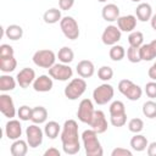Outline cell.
Masks as SVG:
<instances>
[{
	"mask_svg": "<svg viewBox=\"0 0 156 156\" xmlns=\"http://www.w3.org/2000/svg\"><path fill=\"white\" fill-rule=\"evenodd\" d=\"M61 143L62 150L66 155H76L80 150L78 123L74 119L65 121L61 129Z\"/></svg>",
	"mask_w": 156,
	"mask_h": 156,
	"instance_id": "cell-1",
	"label": "cell"
},
{
	"mask_svg": "<svg viewBox=\"0 0 156 156\" xmlns=\"http://www.w3.org/2000/svg\"><path fill=\"white\" fill-rule=\"evenodd\" d=\"M82 143L87 156H102L104 150L100 144V140L98 139V133L91 128L85 129L82 133Z\"/></svg>",
	"mask_w": 156,
	"mask_h": 156,
	"instance_id": "cell-2",
	"label": "cell"
},
{
	"mask_svg": "<svg viewBox=\"0 0 156 156\" xmlns=\"http://www.w3.org/2000/svg\"><path fill=\"white\" fill-rule=\"evenodd\" d=\"M87 90V82L84 78H73L71 82L65 87L63 94L68 100H77L80 98Z\"/></svg>",
	"mask_w": 156,
	"mask_h": 156,
	"instance_id": "cell-3",
	"label": "cell"
},
{
	"mask_svg": "<svg viewBox=\"0 0 156 156\" xmlns=\"http://www.w3.org/2000/svg\"><path fill=\"white\" fill-rule=\"evenodd\" d=\"M118 91L130 101H136L143 95V89L130 79H122L118 83Z\"/></svg>",
	"mask_w": 156,
	"mask_h": 156,
	"instance_id": "cell-4",
	"label": "cell"
},
{
	"mask_svg": "<svg viewBox=\"0 0 156 156\" xmlns=\"http://www.w3.org/2000/svg\"><path fill=\"white\" fill-rule=\"evenodd\" d=\"M56 57L57 56L55 55V52L52 50H50V49H41V50H38V51H35L33 54L32 60H33L35 66L49 69L50 67H52L56 63L55 62Z\"/></svg>",
	"mask_w": 156,
	"mask_h": 156,
	"instance_id": "cell-5",
	"label": "cell"
},
{
	"mask_svg": "<svg viewBox=\"0 0 156 156\" xmlns=\"http://www.w3.org/2000/svg\"><path fill=\"white\" fill-rule=\"evenodd\" d=\"M115 95V89L111 84H108L107 82L100 84L99 87H96L93 91V100L95 104L98 105H106L107 102H110L112 100Z\"/></svg>",
	"mask_w": 156,
	"mask_h": 156,
	"instance_id": "cell-6",
	"label": "cell"
},
{
	"mask_svg": "<svg viewBox=\"0 0 156 156\" xmlns=\"http://www.w3.org/2000/svg\"><path fill=\"white\" fill-rule=\"evenodd\" d=\"M60 28L63 35L69 40H76L79 37V27L72 16H63L60 21Z\"/></svg>",
	"mask_w": 156,
	"mask_h": 156,
	"instance_id": "cell-7",
	"label": "cell"
},
{
	"mask_svg": "<svg viewBox=\"0 0 156 156\" xmlns=\"http://www.w3.org/2000/svg\"><path fill=\"white\" fill-rule=\"evenodd\" d=\"M49 76L52 79L60 80V82H66L73 76V69L67 63H55L52 67L49 68Z\"/></svg>",
	"mask_w": 156,
	"mask_h": 156,
	"instance_id": "cell-8",
	"label": "cell"
},
{
	"mask_svg": "<svg viewBox=\"0 0 156 156\" xmlns=\"http://www.w3.org/2000/svg\"><path fill=\"white\" fill-rule=\"evenodd\" d=\"M43 139H44V130H41V128L38 124L33 123L26 128V140L29 147L35 149L40 146L43 144Z\"/></svg>",
	"mask_w": 156,
	"mask_h": 156,
	"instance_id": "cell-9",
	"label": "cell"
},
{
	"mask_svg": "<svg viewBox=\"0 0 156 156\" xmlns=\"http://www.w3.org/2000/svg\"><path fill=\"white\" fill-rule=\"evenodd\" d=\"M94 105L93 101L90 99H83L79 105H78V110H77V117L82 123L89 124L93 115H94Z\"/></svg>",
	"mask_w": 156,
	"mask_h": 156,
	"instance_id": "cell-10",
	"label": "cell"
},
{
	"mask_svg": "<svg viewBox=\"0 0 156 156\" xmlns=\"http://www.w3.org/2000/svg\"><path fill=\"white\" fill-rule=\"evenodd\" d=\"M121 37H122V32L121 29L117 27V26H113V24H110L107 26L102 34H101V40L105 45H108V46H112L115 44H117L119 40H121Z\"/></svg>",
	"mask_w": 156,
	"mask_h": 156,
	"instance_id": "cell-11",
	"label": "cell"
},
{
	"mask_svg": "<svg viewBox=\"0 0 156 156\" xmlns=\"http://www.w3.org/2000/svg\"><path fill=\"white\" fill-rule=\"evenodd\" d=\"M93 130H95L98 134H102L107 130L108 128V124H107V119H106V116L105 113L101 111V110H96L94 111V115L88 124Z\"/></svg>",
	"mask_w": 156,
	"mask_h": 156,
	"instance_id": "cell-12",
	"label": "cell"
},
{
	"mask_svg": "<svg viewBox=\"0 0 156 156\" xmlns=\"http://www.w3.org/2000/svg\"><path fill=\"white\" fill-rule=\"evenodd\" d=\"M0 111L5 117H7L10 119L13 118L17 113L12 98L10 95L5 94V93H2L0 95Z\"/></svg>",
	"mask_w": 156,
	"mask_h": 156,
	"instance_id": "cell-13",
	"label": "cell"
},
{
	"mask_svg": "<svg viewBox=\"0 0 156 156\" xmlns=\"http://www.w3.org/2000/svg\"><path fill=\"white\" fill-rule=\"evenodd\" d=\"M35 78H37V77H35L34 69H33V68H29V67L22 68V69L17 73V76H16L17 84H18L21 88H23V89H26V88H28L30 84H33V82H34Z\"/></svg>",
	"mask_w": 156,
	"mask_h": 156,
	"instance_id": "cell-14",
	"label": "cell"
},
{
	"mask_svg": "<svg viewBox=\"0 0 156 156\" xmlns=\"http://www.w3.org/2000/svg\"><path fill=\"white\" fill-rule=\"evenodd\" d=\"M33 89L37 91V93H48L54 87V82H52V78L48 74H41L39 77H37L33 82Z\"/></svg>",
	"mask_w": 156,
	"mask_h": 156,
	"instance_id": "cell-15",
	"label": "cell"
},
{
	"mask_svg": "<svg viewBox=\"0 0 156 156\" xmlns=\"http://www.w3.org/2000/svg\"><path fill=\"white\" fill-rule=\"evenodd\" d=\"M5 135L10 140L20 139L22 135V124L18 119L11 118L5 126Z\"/></svg>",
	"mask_w": 156,
	"mask_h": 156,
	"instance_id": "cell-16",
	"label": "cell"
},
{
	"mask_svg": "<svg viewBox=\"0 0 156 156\" xmlns=\"http://www.w3.org/2000/svg\"><path fill=\"white\" fill-rule=\"evenodd\" d=\"M117 27L121 29V32L130 33L136 27V17L134 15L119 16L118 20H117Z\"/></svg>",
	"mask_w": 156,
	"mask_h": 156,
	"instance_id": "cell-17",
	"label": "cell"
},
{
	"mask_svg": "<svg viewBox=\"0 0 156 156\" xmlns=\"http://www.w3.org/2000/svg\"><path fill=\"white\" fill-rule=\"evenodd\" d=\"M76 71L78 73L79 77L82 78H90L94 76L95 73V66L94 63L90 61V60H82L77 63V67H76Z\"/></svg>",
	"mask_w": 156,
	"mask_h": 156,
	"instance_id": "cell-18",
	"label": "cell"
},
{
	"mask_svg": "<svg viewBox=\"0 0 156 156\" xmlns=\"http://www.w3.org/2000/svg\"><path fill=\"white\" fill-rule=\"evenodd\" d=\"M139 50L141 61H151L156 58V39L151 40L147 44H143L139 48Z\"/></svg>",
	"mask_w": 156,
	"mask_h": 156,
	"instance_id": "cell-19",
	"label": "cell"
},
{
	"mask_svg": "<svg viewBox=\"0 0 156 156\" xmlns=\"http://www.w3.org/2000/svg\"><path fill=\"white\" fill-rule=\"evenodd\" d=\"M101 16L106 22H115L119 17V7L116 4H106L101 10Z\"/></svg>",
	"mask_w": 156,
	"mask_h": 156,
	"instance_id": "cell-20",
	"label": "cell"
},
{
	"mask_svg": "<svg viewBox=\"0 0 156 156\" xmlns=\"http://www.w3.org/2000/svg\"><path fill=\"white\" fill-rule=\"evenodd\" d=\"M152 7L147 2H140L135 9V17L140 22H147L152 17Z\"/></svg>",
	"mask_w": 156,
	"mask_h": 156,
	"instance_id": "cell-21",
	"label": "cell"
},
{
	"mask_svg": "<svg viewBox=\"0 0 156 156\" xmlns=\"http://www.w3.org/2000/svg\"><path fill=\"white\" fill-rule=\"evenodd\" d=\"M28 147L29 145L27 140H23L20 138V139L13 140V143L10 146V152L12 156H24L28 152Z\"/></svg>",
	"mask_w": 156,
	"mask_h": 156,
	"instance_id": "cell-22",
	"label": "cell"
},
{
	"mask_svg": "<svg viewBox=\"0 0 156 156\" xmlns=\"http://www.w3.org/2000/svg\"><path fill=\"white\" fill-rule=\"evenodd\" d=\"M129 144H130V147H132L134 151L141 152V151L146 150V147H147V145H149V141H147V139H146L145 135L136 133L134 136H132Z\"/></svg>",
	"mask_w": 156,
	"mask_h": 156,
	"instance_id": "cell-23",
	"label": "cell"
},
{
	"mask_svg": "<svg viewBox=\"0 0 156 156\" xmlns=\"http://www.w3.org/2000/svg\"><path fill=\"white\" fill-rule=\"evenodd\" d=\"M61 9H56V7H51L49 10H46L43 15V20L46 24H55L57 22L61 21L62 15H61Z\"/></svg>",
	"mask_w": 156,
	"mask_h": 156,
	"instance_id": "cell-24",
	"label": "cell"
},
{
	"mask_svg": "<svg viewBox=\"0 0 156 156\" xmlns=\"http://www.w3.org/2000/svg\"><path fill=\"white\" fill-rule=\"evenodd\" d=\"M48 119V110L44 106H35L32 108V118L30 121L35 124L45 123Z\"/></svg>",
	"mask_w": 156,
	"mask_h": 156,
	"instance_id": "cell-25",
	"label": "cell"
},
{
	"mask_svg": "<svg viewBox=\"0 0 156 156\" xmlns=\"http://www.w3.org/2000/svg\"><path fill=\"white\" fill-rule=\"evenodd\" d=\"M61 126L56 122V121H49L45 123L44 127V134L45 136H48L49 139L54 140L58 136V134H61Z\"/></svg>",
	"mask_w": 156,
	"mask_h": 156,
	"instance_id": "cell-26",
	"label": "cell"
},
{
	"mask_svg": "<svg viewBox=\"0 0 156 156\" xmlns=\"http://www.w3.org/2000/svg\"><path fill=\"white\" fill-rule=\"evenodd\" d=\"M17 67V60L15 56H6L0 57V71L2 73H11Z\"/></svg>",
	"mask_w": 156,
	"mask_h": 156,
	"instance_id": "cell-27",
	"label": "cell"
},
{
	"mask_svg": "<svg viewBox=\"0 0 156 156\" xmlns=\"http://www.w3.org/2000/svg\"><path fill=\"white\" fill-rule=\"evenodd\" d=\"M16 84H17V80L12 76H10L7 73L0 76V90L2 93L13 90L16 88Z\"/></svg>",
	"mask_w": 156,
	"mask_h": 156,
	"instance_id": "cell-28",
	"label": "cell"
},
{
	"mask_svg": "<svg viewBox=\"0 0 156 156\" xmlns=\"http://www.w3.org/2000/svg\"><path fill=\"white\" fill-rule=\"evenodd\" d=\"M5 35L10 40H20L23 37V28L18 24H10L5 28Z\"/></svg>",
	"mask_w": 156,
	"mask_h": 156,
	"instance_id": "cell-29",
	"label": "cell"
},
{
	"mask_svg": "<svg viewBox=\"0 0 156 156\" xmlns=\"http://www.w3.org/2000/svg\"><path fill=\"white\" fill-rule=\"evenodd\" d=\"M56 56H57V58H58L60 62L67 63V65H69L74 60V52H73V50L69 46H62L58 50V52H57Z\"/></svg>",
	"mask_w": 156,
	"mask_h": 156,
	"instance_id": "cell-30",
	"label": "cell"
},
{
	"mask_svg": "<svg viewBox=\"0 0 156 156\" xmlns=\"http://www.w3.org/2000/svg\"><path fill=\"white\" fill-rule=\"evenodd\" d=\"M108 56L112 61L117 62V61H122L126 56V49L122 46V45H118V44H115L111 46L110 51H108Z\"/></svg>",
	"mask_w": 156,
	"mask_h": 156,
	"instance_id": "cell-31",
	"label": "cell"
},
{
	"mask_svg": "<svg viewBox=\"0 0 156 156\" xmlns=\"http://www.w3.org/2000/svg\"><path fill=\"white\" fill-rule=\"evenodd\" d=\"M143 115L146 117V118H156V101H154L152 99L151 100H147L143 104Z\"/></svg>",
	"mask_w": 156,
	"mask_h": 156,
	"instance_id": "cell-32",
	"label": "cell"
},
{
	"mask_svg": "<svg viewBox=\"0 0 156 156\" xmlns=\"http://www.w3.org/2000/svg\"><path fill=\"white\" fill-rule=\"evenodd\" d=\"M128 43L129 46L134 48H140L144 44V34L140 30H133L128 35Z\"/></svg>",
	"mask_w": 156,
	"mask_h": 156,
	"instance_id": "cell-33",
	"label": "cell"
},
{
	"mask_svg": "<svg viewBox=\"0 0 156 156\" xmlns=\"http://www.w3.org/2000/svg\"><path fill=\"white\" fill-rule=\"evenodd\" d=\"M98 77L102 82H108L113 77V69L110 66H101L98 69Z\"/></svg>",
	"mask_w": 156,
	"mask_h": 156,
	"instance_id": "cell-34",
	"label": "cell"
},
{
	"mask_svg": "<svg viewBox=\"0 0 156 156\" xmlns=\"http://www.w3.org/2000/svg\"><path fill=\"white\" fill-rule=\"evenodd\" d=\"M126 55H127L128 61L132 62V63H139V62H141V58H140V50H139V48L129 46V48L127 49Z\"/></svg>",
	"mask_w": 156,
	"mask_h": 156,
	"instance_id": "cell-35",
	"label": "cell"
},
{
	"mask_svg": "<svg viewBox=\"0 0 156 156\" xmlns=\"http://www.w3.org/2000/svg\"><path fill=\"white\" fill-rule=\"evenodd\" d=\"M108 112H110V116L126 113V106L121 100H115L111 102V105L108 107Z\"/></svg>",
	"mask_w": 156,
	"mask_h": 156,
	"instance_id": "cell-36",
	"label": "cell"
},
{
	"mask_svg": "<svg viewBox=\"0 0 156 156\" xmlns=\"http://www.w3.org/2000/svg\"><path fill=\"white\" fill-rule=\"evenodd\" d=\"M128 129L129 132L136 134V133H140L143 129H144V121L141 118H132L129 122H128Z\"/></svg>",
	"mask_w": 156,
	"mask_h": 156,
	"instance_id": "cell-37",
	"label": "cell"
},
{
	"mask_svg": "<svg viewBox=\"0 0 156 156\" xmlns=\"http://www.w3.org/2000/svg\"><path fill=\"white\" fill-rule=\"evenodd\" d=\"M110 123L113 126V127H123L126 123H127V112L126 113H121V115H113V116H110Z\"/></svg>",
	"mask_w": 156,
	"mask_h": 156,
	"instance_id": "cell-38",
	"label": "cell"
},
{
	"mask_svg": "<svg viewBox=\"0 0 156 156\" xmlns=\"http://www.w3.org/2000/svg\"><path fill=\"white\" fill-rule=\"evenodd\" d=\"M17 116L21 121H29L32 118V107L27 105H22L17 110Z\"/></svg>",
	"mask_w": 156,
	"mask_h": 156,
	"instance_id": "cell-39",
	"label": "cell"
},
{
	"mask_svg": "<svg viewBox=\"0 0 156 156\" xmlns=\"http://www.w3.org/2000/svg\"><path fill=\"white\" fill-rule=\"evenodd\" d=\"M144 91L145 94L147 95V98L150 99H156V80H151V82H147L144 87Z\"/></svg>",
	"mask_w": 156,
	"mask_h": 156,
	"instance_id": "cell-40",
	"label": "cell"
},
{
	"mask_svg": "<svg viewBox=\"0 0 156 156\" xmlns=\"http://www.w3.org/2000/svg\"><path fill=\"white\" fill-rule=\"evenodd\" d=\"M6 56H15V50L9 44H1L0 45V57H6Z\"/></svg>",
	"mask_w": 156,
	"mask_h": 156,
	"instance_id": "cell-41",
	"label": "cell"
},
{
	"mask_svg": "<svg viewBox=\"0 0 156 156\" xmlns=\"http://www.w3.org/2000/svg\"><path fill=\"white\" fill-rule=\"evenodd\" d=\"M132 155H133V152L124 147H116L111 152V156H132Z\"/></svg>",
	"mask_w": 156,
	"mask_h": 156,
	"instance_id": "cell-42",
	"label": "cell"
},
{
	"mask_svg": "<svg viewBox=\"0 0 156 156\" xmlns=\"http://www.w3.org/2000/svg\"><path fill=\"white\" fill-rule=\"evenodd\" d=\"M73 5H74V0H58V7L62 11H66V10L72 9Z\"/></svg>",
	"mask_w": 156,
	"mask_h": 156,
	"instance_id": "cell-43",
	"label": "cell"
},
{
	"mask_svg": "<svg viewBox=\"0 0 156 156\" xmlns=\"http://www.w3.org/2000/svg\"><path fill=\"white\" fill-rule=\"evenodd\" d=\"M146 152H147L149 156H156V141H152L147 145Z\"/></svg>",
	"mask_w": 156,
	"mask_h": 156,
	"instance_id": "cell-44",
	"label": "cell"
},
{
	"mask_svg": "<svg viewBox=\"0 0 156 156\" xmlns=\"http://www.w3.org/2000/svg\"><path fill=\"white\" fill-rule=\"evenodd\" d=\"M147 76L151 80H156V61L151 65V67L147 71Z\"/></svg>",
	"mask_w": 156,
	"mask_h": 156,
	"instance_id": "cell-45",
	"label": "cell"
},
{
	"mask_svg": "<svg viewBox=\"0 0 156 156\" xmlns=\"http://www.w3.org/2000/svg\"><path fill=\"white\" fill-rule=\"evenodd\" d=\"M60 155H61V152L56 147H49L44 152V156H60Z\"/></svg>",
	"mask_w": 156,
	"mask_h": 156,
	"instance_id": "cell-46",
	"label": "cell"
},
{
	"mask_svg": "<svg viewBox=\"0 0 156 156\" xmlns=\"http://www.w3.org/2000/svg\"><path fill=\"white\" fill-rule=\"evenodd\" d=\"M150 24H151V28L156 32V13L152 15V17H151V20H150Z\"/></svg>",
	"mask_w": 156,
	"mask_h": 156,
	"instance_id": "cell-47",
	"label": "cell"
},
{
	"mask_svg": "<svg viewBox=\"0 0 156 156\" xmlns=\"http://www.w3.org/2000/svg\"><path fill=\"white\" fill-rule=\"evenodd\" d=\"M130 1H133V2H141L143 0H130Z\"/></svg>",
	"mask_w": 156,
	"mask_h": 156,
	"instance_id": "cell-48",
	"label": "cell"
},
{
	"mask_svg": "<svg viewBox=\"0 0 156 156\" xmlns=\"http://www.w3.org/2000/svg\"><path fill=\"white\" fill-rule=\"evenodd\" d=\"M98 1H99V2H106L107 0H98Z\"/></svg>",
	"mask_w": 156,
	"mask_h": 156,
	"instance_id": "cell-49",
	"label": "cell"
}]
</instances>
